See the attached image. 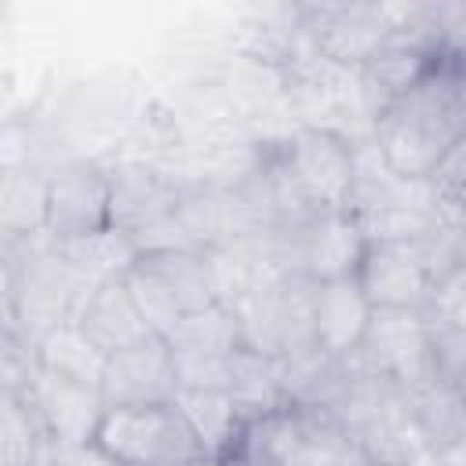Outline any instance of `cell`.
Instances as JSON below:
<instances>
[{
    "label": "cell",
    "instance_id": "obj_1",
    "mask_svg": "<svg viewBox=\"0 0 466 466\" xmlns=\"http://www.w3.org/2000/svg\"><path fill=\"white\" fill-rule=\"evenodd\" d=\"M368 135L397 178H426L437 160L466 138L462 55H441L408 91L371 116Z\"/></svg>",
    "mask_w": 466,
    "mask_h": 466
},
{
    "label": "cell",
    "instance_id": "obj_2",
    "mask_svg": "<svg viewBox=\"0 0 466 466\" xmlns=\"http://www.w3.org/2000/svg\"><path fill=\"white\" fill-rule=\"evenodd\" d=\"M11 309L15 328L36 342L55 324H66L76 317L87 284L73 273V266L58 255L55 240L33 237L22 244H11Z\"/></svg>",
    "mask_w": 466,
    "mask_h": 466
},
{
    "label": "cell",
    "instance_id": "obj_3",
    "mask_svg": "<svg viewBox=\"0 0 466 466\" xmlns=\"http://www.w3.org/2000/svg\"><path fill=\"white\" fill-rule=\"evenodd\" d=\"M95 444L120 466H189L204 459L175 404L106 408L95 430Z\"/></svg>",
    "mask_w": 466,
    "mask_h": 466
},
{
    "label": "cell",
    "instance_id": "obj_4",
    "mask_svg": "<svg viewBox=\"0 0 466 466\" xmlns=\"http://www.w3.org/2000/svg\"><path fill=\"white\" fill-rule=\"evenodd\" d=\"M295 18L313 55L339 69H360L393 36L382 4H302Z\"/></svg>",
    "mask_w": 466,
    "mask_h": 466
},
{
    "label": "cell",
    "instance_id": "obj_5",
    "mask_svg": "<svg viewBox=\"0 0 466 466\" xmlns=\"http://www.w3.org/2000/svg\"><path fill=\"white\" fill-rule=\"evenodd\" d=\"M357 360L375 379L408 393L433 379L430 364V331L419 309H371Z\"/></svg>",
    "mask_w": 466,
    "mask_h": 466
},
{
    "label": "cell",
    "instance_id": "obj_6",
    "mask_svg": "<svg viewBox=\"0 0 466 466\" xmlns=\"http://www.w3.org/2000/svg\"><path fill=\"white\" fill-rule=\"evenodd\" d=\"M280 237H284L291 273H302L313 284L353 277L364 251L360 226L350 211L309 215L295 226H280Z\"/></svg>",
    "mask_w": 466,
    "mask_h": 466
},
{
    "label": "cell",
    "instance_id": "obj_7",
    "mask_svg": "<svg viewBox=\"0 0 466 466\" xmlns=\"http://www.w3.org/2000/svg\"><path fill=\"white\" fill-rule=\"evenodd\" d=\"M109 226V171L102 160H62L47 171V237L73 240Z\"/></svg>",
    "mask_w": 466,
    "mask_h": 466
},
{
    "label": "cell",
    "instance_id": "obj_8",
    "mask_svg": "<svg viewBox=\"0 0 466 466\" xmlns=\"http://www.w3.org/2000/svg\"><path fill=\"white\" fill-rule=\"evenodd\" d=\"M109 171V226L135 237L175 215L182 182L153 160H116Z\"/></svg>",
    "mask_w": 466,
    "mask_h": 466
},
{
    "label": "cell",
    "instance_id": "obj_9",
    "mask_svg": "<svg viewBox=\"0 0 466 466\" xmlns=\"http://www.w3.org/2000/svg\"><path fill=\"white\" fill-rule=\"evenodd\" d=\"M102 404L106 408H146V404H171L175 386V364L164 339H146L131 350L109 353L102 371Z\"/></svg>",
    "mask_w": 466,
    "mask_h": 466
},
{
    "label": "cell",
    "instance_id": "obj_10",
    "mask_svg": "<svg viewBox=\"0 0 466 466\" xmlns=\"http://www.w3.org/2000/svg\"><path fill=\"white\" fill-rule=\"evenodd\" d=\"M29 408L36 411L51 448H73V444H91L95 430L102 422V393L69 379H58L44 368H36L29 390H25Z\"/></svg>",
    "mask_w": 466,
    "mask_h": 466
},
{
    "label": "cell",
    "instance_id": "obj_11",
    "mask_svg": "<svg viewBox=\"0 0 466 466\" xmlns=\"http://www.w3.org/2000/svg\"><path fill=\"white\" fill-rule=\"evenodd\" d=\"M353 280L371 309H419L430 291V277L411 244H364Z\"/></svg>",
    "mask_w": 466,
    "mask_h": 466
},
{
    "label": "cell",
    "instance_id": "obj_12",
    "mask_svg": "<svg viewBox=\"0 0 466 466\" xmlns=\"http://www.w3.org/2000/svg\"><path fill=\"white\" fill-rule=\"evenodd\" d=\"M73 324L109 357V353H120V350H131L146 339H153L149 324L142 320L124 277H113V280H102L95 288H87Z\"/></svg>",
    "mask_w": 466,
    "mask_h": 466
},
{
    "label": "cell",
    "instance_id": "obj_13",
    "mask_svg": "<svg viewBox=\"0 0 466 466\" xmlns=\"http://www.w3.org/2000/svg\"><path fill=\"white\" fill-rule=\"evenodd\" d=\"M368 317H371V302L364 299L353 277L324 280L313 288V346L324 357L331 360L353 357L364 339Z\"/></svg>",
    "mask_w": 466,
    "mask_h": 466
},
{
    "label": "cell",
    "instance_id": "obj_14",
    "mask_svg": "<svg viewBox=\"0 0 466 466\" xmlns=\"http://www.w3.org/2000/svg\"><path fill=\"white\" fill-rule=\"evenodd\" d=\"M47 171L44 164L0 167V244L47 233Z\"/></svg>",
    "mask_w": 466,
    "mask_h": 466
},
{
    "label": "cell",
    "instance_id": "obj_15",
    "mask_svg": "<svg viewBox=\"0 0 466 466\" xmlns=\"http://www.w3.org/2000/svg\"><path fill=\"white\" fill-rule=\"evenodd\" d=\"M208 459L226 462L244 433V415L222 390H178L171 400Z\"/></svg>",
    "mask_w": 466,
    "mask_h": 466
},
{
    "label": "cell",
    "instance_id": "obj_16",
    "mask_svg": "<svg viewBox=\"0 0 466 466\" xmlns=\"http://www.w3.org/2000/svg\"><path fill=\"white\" fill-rule=\"evenodd\" d=\"M135 266L167 291L178 313H193L218 302L204 251H146V255H135Z\"/></svg>",
    "mask_w": 466,
    "mask_h": 466
},
{
    "label": "cell",
    "instance_id": "obj_17",
    "mask_svg": "<svg viewBox=\"0 0 466 466\" xmlns=\"http://www.w3.org/2000/svg\"><path fill=\"white\" fill-rule=\"evenodd\" d=\"M33 353H36V368H44L58 379H69V382H80V386H91V390L102 386L106 353L73 320L55 324L51 331H44L33 342Z\"/></svg>",
    "mask_w": 466,
    "mask_h": 466
},
{
    "label": "cell",
    "instance_id": "obj_18",
    "mask_svg": "<svg viewBox=\"0 0 466 466\" xmlns=\"http://www.w3.org/2000/svg\"><path fill=\"white\" fill-rule=\"evenodd\" d=\"M55 248H58V255L73 266V273L87 288H95L102 280H113V277H124L131 269L135 255H138L135 244H131V237L120 233V229H113V226H106L98 233H87V237L55 240Z\"/></svg>",
    "mask_w": 466,
    "mask_h": 466
},
{
    "label": "cell",
    "instance_id": "obj_19",
    "mask_svg": "<svg viewBox=\"0 0 466 466\" xmlns=\"http://www.w3.org/2000/svg\"><path fill=\"white\" fill-rule=\"evenodd\" d=\"M229 397H233L237 411L244 415V422L288 408L284 390H280V375H277V360L273 357H262V353H255L248 346H240L233 353Z\"/></svg>",
    "mask_w": 466,
    "mask_h": 466
},
{
    "label": "cell",
    "instance_id": "obj_20",
    "mask_svg": "<svg viewBox=\"0 0 466 466\" xmlns=\"http://www.w3.org/2000/svg\"><path fill=\"white\" fill-rule=\"evenodd\" d=\"M164 342L171 353H233L244 346V335L233 306L211 302L204 309L182 313L178 324L164 335Z\"/></svg>",
    "mask_w": 466,
    "mask_h": 466
},
{
    "label": "cell",
    "instance_id": "obj_21",
    "mask_svg": "<svg viewBox=\"0 0 466 466\" xmlns=\"http://www.w3.org/2000/svg\"><path fill=\"white\" fill-rule=\"evenodd\" d=\"M408 408L411 419L419 426V433L426 437L430 448H455L466 437V419H462V390L430 379L419 390H408Z\"/></svg>",
    "mask_w": 466,
    "mask_h": 466
},
{
    "label": "cell",
    "instance_id": "obj_22",
    "mask_svg": "<svg viewBox=\"0 0 466 466\" xmlns=\"http://www.w3.org/2000/svg\"><path fill=\"white\" fill-rule=\"evenodd\" d=\"M51 455V441L25 393L0 390V466H36Z\"/></svg>",
    "mask_w": 466,
    "mask_h": 466
},
{
    "label": "cell",
    "instance_id": "obj_23",
    "mask_svg": "<svg viewBox=\"0 0 466 466\" xmlns=\"http://www.w3.org/2000/svg\"><path fill=\"white\" fill-rule=\"evenodd\" d=\"M419 317L426 328H466V269L462 266L430 280Z\"/></svg>",
    "mask_w": 466,
    "mask_h": 466
},
{
    "label": "cell",
    "instance_id": "obj_24",
    "mask_svg": "<svg viewBox=\"0 0 466 466\" xmlns=\"http://www.w3.org/2000/svg\"><path fill=\"white\" fill-rule=\"evenodd\" d=\"M233 353H171L175 386L178 390H222V393H229Z\"/></svg>",
    "mask_w": 466,
    "mask_h": 466
},
{
    "label": "cell",
    "instance_id": "obj_25",
    "mask_svg": "<svg viewBox=\"0 0 466 466\" xmlns=\"http://www.w3.org/2000/svg\"><path fill=\"white\" fill-rule=\"evenodd\" d=\"M36 375L33 342L18 328H0V390L25 393Z\"/></svg>",
    "mask_w": 466,
    "mask_h": 466
},
{
    "label": "cell",
    "instance_id": "obj_26",
    "mask_svg": "<svg viewBox=\"0 0 466 466\" xmlns=\"http://www.w3.org/2000/svg\"><path fill=\"white\" fill-rule=\"evenodd\" d=\"M426 331H430L433 379L462 390V375H466V328H426Z\"/></svg>",
    "mask_w": 466,
    "mask_h": 466
},
{
    "label": "cell",
    "instance_id": "obj_27",
    "mask_svg": "<svg viewBox=\"0 0 466 466\" xmlns=\"http://www.w3.org/2000/svg\"><path fill=\"white\" fill-rule=\"evenodd\" d=\"M51 462L55 466H120L95 441L91 444H73V448H51Z\"/></svg>",
    "mask_w": 466,
    "mask_h": 466
},
{
    "label": "cell",
    "instance_id": "obj_28",
    "mask_svg": "<svg viewBox=\"0 0 466 466\" xmlns=\"http://www.w3.org/2000/svg\"><path fill=\"white\" fill-rule=\"evenodd\" d=\"M189 466H226V462H218V459H208V455H204V459H197V462H189Z\"/></svg>",
    "mask_w": 466,
    "mask_h": 466
},
{
    "label": "cell",
    "instance_id": "obj_29",
    "mask_svg": "<svg viewBox=\"0 0 466 466\" xmlns=\"http://www.w3.org/2000/svg\"><path fill=\"white\" fill-rule=\"evenodd\" d=\"M36 466H55V462H51V455H44V459H40Z\"/></svg>",
    "mask_w": 466,
    "mask_h": 466
},
{
    "label": "cell",
    "instance_id": "obj_30",
    "mask_svg": "<svg viewBox=\"0 0 466 466\" xmlns=\"http://www.w3.org/2000/svg\"><path fill=\"white\" fill-rule=\"evenodd\" d=\"M360 466H379V462H371V459H364V462H360Z\"/></svg>",
    "mask_w": 466,
    "mask_h": 466
}]
</instances>
